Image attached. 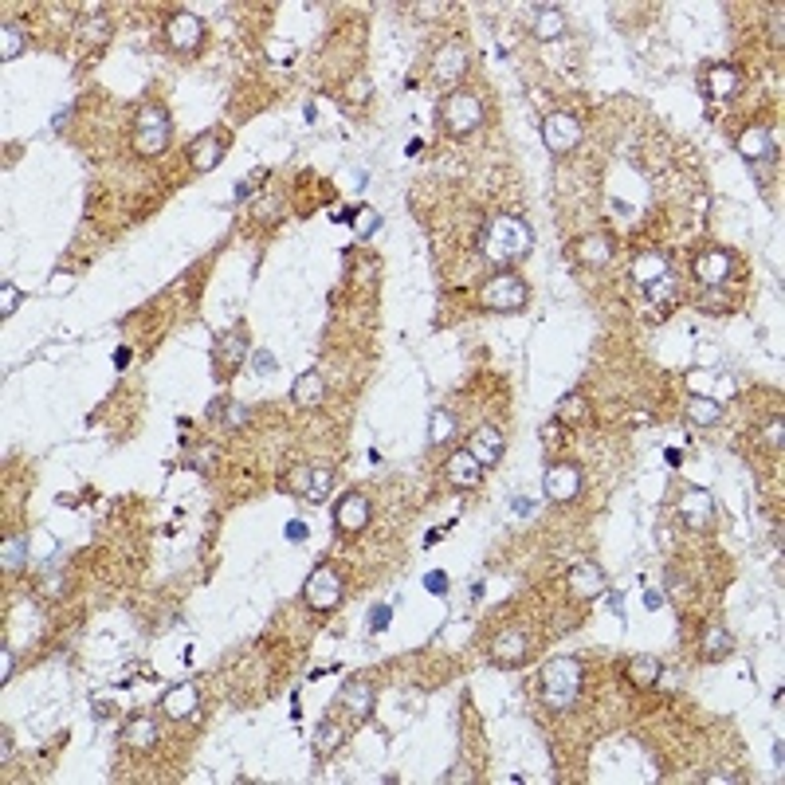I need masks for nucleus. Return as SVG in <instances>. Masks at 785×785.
I'll use <instances>...</instances> for the list:
<instances>
[{
	"label": "nucleus",
	"mask_w": 785,
	"mask_h": 785,
	"mask_svg": "<svg viewBox=\"0 0 785 785\" xmlns=\"http://www.w3.org/2000/svg\"><path fill=\"white\" fill-rule=\"evenodd\" d=\"M534 236H530V224L522 221V216H495L491 224L483 228L480 236V252L487 255L491 263H514L522 260L526 252H530Z\"/></svg>",
	"instance_id": "1"
},
{
	"label": "nucleus",
	"mask_w": 785,
	"mask_h": 785,
	"mask_svg": "<svg viewBox=\"0 0 785 785\" xmlns=\"http://www.w3.org/2000/svg\"><path fill=\"white\" fill-rule=\"evenodd\" d=\"M581 683H585L581 660H573V656H554L542 668V703L550 711H570L581 695Z\"/></svg>",
	"instance_id": "2"
},
{
	"label": "nucleus",
	"mask_w": 785,
	"mask_h": 785,
	"mask_svg": "<svg viewBox=\"0 0 785 785\" xmlns=\"http://www.w3.org/2000/svg\"><path fill=\"white\" fill-rule=\"evenodd\" d=\"M169 138H173V122H169V111L165 106H142L134 114V154L142 157H157L169 150Z\"/></svg>",
	"instance_id": "3"
},
{
	"label": "nucleus",
	"mask_w": 785,
	"mask_h": 785,
	"mask_svg": "<svg viewBox=\"0 0 785 785\" xmlns=\"http://www.w3.org/2000/svg\"><path fill=\"white\" fill-rule=\"evenodd\" d=\"M440 122H444V130L455 134V138L480 130V126H483V103H480V98H475L472 91H452V95H444V103H440Z\"/></svg>",
	"instance_id": "4"
},
{
	"label": "nucleus",
	"mask_w": 785,
	"mask_h": 785,
	"mask_svg": "<svg viewBox=\"0 0 785 785\" xmlns=\"http://www.w3.org/2000/svg\"><path fill=\"white\" fill-rule=\"evenodd\" d=\"M342 593H346V585H342V573H338L334 565H318L303 585V601L311 605L314 613L338 609V605H342Z\"/></svg>",
	"instance_id": "5"
},
{
	"label": "nucleus",
	"mask_w": 785,
	"mask_h": 785,
	"mask_svg": "<svg viewBox=\"0 0 785 785\" xmlns=\"http://www.w3.org/2000/svg\"><path fill=\"white\" fill-rule=\"evenodd\" d=\"M483 306L487 311H519V306H526V283L519 280V275H495V280H487L483 287Z\"/></svg>",
	"instance_id": "6"
},
{
	"label": "nucleus",
	"mask_w": 785,
	"mask_h": 785,
	"mask_svg": "<svg viewBox=\"0 0 785 785\" xmlns=\"http://www.w3.org/2000/svg\"><path fill=\"white\" fill-rule=\"evenodd\" d=\"M581 483H585V475L578 463H550L542 475V495L550 503H570L581 495Z\"/></svg>",
	"instance_id": "7"
},
{
	"label": "nucleus",
	"mask_w": 785,
	"mask_h": 785,
	"mask_svg": "<svg viewBox=\"0 0 785 785\" xmlns=\"http://www.w3.org/2000/svg\"><path fill=\"white\" fill-rule=\"evenodd\" d=\"M542 142H546V150L550 154H570L573 146L581 142V122L573 114H565V111L550 114L542 122Z\"/></svg>",
	"instance_id": "8"
},
{
	"label": "nucleus",
	"mask_w": 785,
	"mask_h": 785,
	"mask_svg": "<svg viewBox=\"0 0 785 785\" xmlns=\"http://www.w3.org/2000/svg\"><path fill=\"white\" fill-rule=\"evenodd\" d=\"M165 39H169V47H177V52H196L201 47V39H205V24H201V16H193V13H173L169 16V24H165Z\"/></svg>",
	"instance_id": "9"
},
{
	"label": "nucleus",
	"mask_w": 785,
	"mask_h": 785,
	"mask_svg": "<svg viewBox=\"0 0 785 785\" xmlns=\"http://www.w3.org/2000/svg\"><path fill=\"white\" fill-rule=\"evenodd\" d=\"M680 519L691 526V530H707L714 522V499L707 487H688L680 495Z\"/></svg>",
	"instance_id": "10"
},
{
	"label": "nucleus",
	"mask_w": 785,
	"mask_h": 785,
	"mask_svg": "<svg viewBox=\"0 0 785 785\" xmlns=\"http://www.w3.org/2000/svg\"><path fill=\"white\" fill-rule=\"evenodd\" d=\"M463 71H468V52H463L460 44H444L440 52L432 55V83H436V87L460 83Z\"/></svg>",
	"instance_id": "11"
},
{
	"label": "nucleus",
	"mask_w": 785,
	"mask_h": 785,
	"mask_svg": "<svg viewBox=\"0 0 785 785\" xmlns=\"http://www.w3.org/2000/svg\"><path fill=\"white\" fill-rule=\"evenodd\" d=\"M526 656H530V640L519 629H506L491 640V660L499 668H519V664H526Z\"/></svg>",
	"instance_id": "12"
},
{
	"label": "nucleus",
	"mask_w": 785,
	"mask_h": 785,
	"mask_svg": "<svg viewBox=\"0 0 785 785\" xmlns=\"http://www.w3.org/2000/svg\"><path fill=\"white\" fill-rule=\"evenodd\" d=\"M334 522H338V530H342V534L365 530V522H370V499H365L362 491L342 495L338 506H334Z\"/></svg>",
	"instance_id": "13"
},
{
	"label": "nucleus",
	"mask_w": 785,
	"mask_h": 785,
	"mask_svg": "<svg viewBox=\"0 0 785 785\" xmlns=\"http://www.w3.org/2000/svg\"><path fill=\"white\" fill-rule=\"evenodd\" d=\"M605 585H609V578H605V570L597 562H578L570 570V593L578 601H593L605 593Z\"/></svg>",
	"instance_id": "14"
},
{
	"label": "nucleus",
	"mask_w": 785,
	"mask_h": 785,
	"mask_svg": "<svg viewBox=\"0 0 785 785\" xmlns=\"http://www.w3.org/2000/svg\"><path fill=\"white\" fill-rule=\"evenodd\" d=\"M731 271H734V255L722 252V247H711V252H703L699 260H695V280L707 283V287L727 283Z\"/></svg>",
	"instance_id": "15"
},
{
	"label": "nucleus",
	"mask_w": 785,
	"mask_h": 785,
	"mask_svg": "<svg viewBox=\"0 0 785 785\" xmlns=\"http://www.w3.org/2000/svg\"><path fill=\"white\" fill-rule=\"evenodd\" d=\"M373 703H377V691H373L370 680H346L342 691H338V707H346L354 719L373 714Z\"/></svg>",
	"instance_id": "16"
},
{
	"label": "nucleus",
	"mask_w": 785,
	"mask_h": 785,
	"mask_svg": "<svg viewBox=\"0 0 785 785\" xmlns=\"http://www.w3.org/2000/svg\"><path fill=\"white\" fill-rule=\"evenodd\" d=\"M295 491L303 495L306 503H326L330 499V487H334V472L330 468H303V472H295Z\"/></svg>",
	"instance_id": "17"
},
{
	"label": "nucleus",
	"mask_w": 785,
	"mask_h": 785,
	"mask_svg": "<svg viewBox=\"0 0 785 785\" xmlns=\"http://www.w3.org/2000/svg\"><path fill=\"white\" fill-rule=\"evenodd\" d=\"M503 448H506V440H503V432L495 429V424H480V429L468 436V452L480 463H487V468L503 460Z\"/></svg>",
	"instance_id": "18"
},
{
	"label": "nucleus",
	"mask_w": 785,
	"mask_h": 785,
	"mask_svg": "<svg viewBox=\"0 0 785 785\" xmlns=\"http://www.w3.org/2000/svg\"><path fill=\"white\" fill-rule=\"evenodd\" d=\"M326 377L318 373V370H306V373H299L295 377V385H291V401L299 405V409H318V405L326 401Z\"/></svg>",
	"instance_id": "19"
},
{
	"label": "nucleus",
	"mask_w": 785,
	"mask_h": 785,
	"mask_svg": "<svg viewBox=\"0 0 785 785\" xmlns=\"http://www.w3.org/2000/svg\"><path fill=\"white\" fill-rule=\"evenodd\" d=\"M196 707H201V691H196V683H177V688L165 691V699H162L165 719H193Z\"/></svg>",
	"instance_id": "20"
},
{
	"label": "nucleus",
	"mask_w": 785,
	"mask_h": 785,
	"mask_svg": "<svg viewBox=\"0 0 785 785\" xmlns=\"http://www.w3.org/2000/svg\"><path fill=\"white\" fill-rule=\"evenodd\" d=\"M739 154L747 157V162H773L778 146H773V138H770L766 126H750V130L739 134Z\"/></svg>",
	"instance_id": "21"
},
{
	"label": "nucleus",
	"mask_w": 785,
	"mask_h": 785,
	"mask_svg": "<svg viewBox=\"0 0 785 785\" xmlns=\"http://www.w3.org/2000/svg\"><path fill=\"white\" fill-rule=\"evenodd\" d=\"M221 162H224V142L216 134H201L188 146V165H193L196 173H208V169H216Z\"/></svg>",
	"instance_id": "22"
},
{
	"label": "nucleus",
	"mask_w": 785,
	"mask_h": 785,
	"mask_svg": "<svg viewBox=\"0 0 785 785\" xmlns=\"http://www.w3.org/2000/svg\"><path fill=\"white\" fill-rule=\"evenodd\" d=\"M448 480H452L455 487H463V491H472V487H480V480H483V463L475 460L468 448L455 452L452 460H448Z\"/></svg>",
	"instance_id": "23"
},
{
	"label": "nucleus",
	"mask_w": 785,
	"mask_h": 785,
	"mask_svg": "<svg viewBox=\"0 0 785 785\" xmlns=\"http://www.w3.org/2000/svg\"><path fill=\"white\" fill-rule=\"evenodd\" d=\"M122 742L130 750H154L157 747V722L150 719V714H134V719L122 727Z\"/></svg>",
	"instance_id": "24"
},
{
	"label": "nucleus",
	"mask_w": 785,
	"mask_h": 785,
	"mask_svg": "<svg viewBox=\"0 0 785 785\" xmlns=\"http://www.w3.org/2000/svg\"><path fill=\"white\" fill-rule=\"evenodd\" d=\"M664 275H672V271H668V255H660V252H644V255H636V260H632V280L640 283V287L660 283Z\"/></svg>",
	"instance_id": "25"
},
{
	"label": "nucleus",
	"mask_w": 785,
	"mask_h": 785,
	"mask_svg": "<svg viewBox=\"0 0 785 785\" xmlns=\"http://www.w3.org/2000/svg\"><path fill=\"white\" fill-rule=\"evenodd\" d=\"M624 675H629L632 688H656L664 675V664L656 660V656H632L629 668H624Z\"/></svg>",
	"instance_id": "26"
},
{
	"label": "nucleus",
	"mask_w": 785,
	"mask_h": 785,
	"mask_svg": "<svg viewBox=\"0 0 785 785\" xmlns=\"http://www.w3.org/2000/svg\"><path fill=\"white\" fill-rule=\"evenodd\" d=\"M699 652H703V660H727V656L734 652V636L722 629V624H711L707 632H703V644H699Z\"/></svg>",
	"instance_id": "27"
},
{
	"label": "nucleus",
	"mask_w": 785,
	"mask_h": 785,
	"mask_svg": "<svg viewBox=\"0 0 785 785\" xmlns=\"http://www.w3.org/2000/svg\"><path fill=\"white\" fill-rule=\"evenodd\" d=\"M585 416H589V401H585L581 393H570L558 401V409H554V424H562V429H573V424H581Z\"/></svg>",
	"instance_id": "28"
},
{
	"label": "nucleus",
	"mask_w": 785,
	"mask_h": 785,
	"mask_svg": "<svg viewBox=\"0 0 785 785\" xmlns=\"http://www.w3.org/2000/svg\"><path fill=\"white\" fill-rule=\"evenodd\" d=\"M719 416H722V405L711 401V397H691L688 401V421L695 429H711V424H719Z\"/></svg>",
	"instance_id": "29"
},
{
	"label": "nucleus",
	"mask_w": 785,
	"mask_h": 785,
	"mask_svg": "<svg viewBox=\"0 0 785 785\" xmlns=\"http://www.w3.org/2000/svg\"><path fill=\"white\" fill-rule=\"evenodd\" d=\"M739 87H742V79L734 67H711L707 71V95L711 98H731Z\"/></svg>",
	"instance_id": "30"
},
{
	"label": "nucleus",
	"mask_w": 785,
	"mask_h": 785,
	"mask_svg": "<svg viewBox=\"0 0 785 785\" xmlns=\"http://www.w3.org/2000/svg\"><path fill=\"white\" fill-rule=\"evenodd\" d=\"M578 255H581V263H589V267H605L613 260V240L609 236H585Z\"/></svg>",
	"instance_id": "31"
},
{
	"label": "nucleus",
	"mask_w": 785,
	"mask_h": 785,
	"mask_svg": "<svg viewBox=\"0 0 785 785\" xmlns=\"http://www.w3.org/2000/svg\"><path fill=\"white\" fill-rule=\"evenodd\" d=\"M244 354H247V334L244 330H228L221 342H216V362H224V365H240Z\"/></svg>",
	"instance_id": "32"
},
{
	"label": "nucleus",
	"mask_w": 785,
	"mask_h": 785,
	"mask_svg": "<svg viewBox=\"0 0 785 785\" xmlns=\"http://www.w3.org/2000/svg\"><path fill=\"white\" fill-rule=\"evenodd\" d=\"M562 32H565L562 8H539V13H534V36L539 39H558Z\"/></svg>",
	"instance_id": "33"
},
{
	"label": "nucleus",
	"mask_w": 785,
	"mask_h": 785,
	"mask_svg": "<svg viewBox=\"0 0 785 785\" xmlns=\"http://www.w3.org/2000/svg\"><path fill=\"white\" fill-rule=\"evenodd\" d=\"M342 727H338L334 719H322L318 722V731H314V750H318V758H326V754H334L338 747H342Z\"/></svg>",
	"instance_id": "34"
},
{
	"label": "nucleus",
	"mask_w": 785,
	"mask_h": 785,
	"mask_svg": "<svg viewBox=\"0 0 785 785\" xmlns=\"http://www.w3.org/2000/svg\"><path fill=\"white\" fill-rule=\"evenodd\" d=\"M24 558H28V542L24 539H4V546H0V565H4V573L24 570Z\"/></svg>",
	"instance_id": "35"
},
{
	"label": "nucleus",
	"mask_w": 785,
	"mask_h": 785,
	"mask_svg": "<svg viewBox=\"0 0 785 785\" xmlns=\"http://www.w3.org/2000/svg\"><path fill=\"white\" fill-rule=\"evenodd\" d=\"M452 432H455V416L448 409H436L429 421V444H444Z\"/></svg>",
	"instance_id": "36"
},
{
	"label": "nucleus",
	"mask_w": 785,
	"mask_h": 785,
	"mask_svg": "<svg viewBox=\"0 0 785 785\" xmlns=\"http://www.w3.org/2000/svg\"><path fill=\"white\" fill-rule=\"evenodd\" d=\"M24 52V36L16 24H0V59H16Z\"/></svg>",
	"instance_id": "37"
},
{
	"label": "nucleus",
	"mask_w": 785,
	"mask_h": 785,
	"mask_svg": "<svg viewBox=\"0 0 785 785\" xmlns=\"http://www.w3.org/2000/svg\"><path fill=\"white\" fill-rule=\"evenodd\" d=\"M377 228H381V216H377L373 208H362V213H354V232H357V236H373Z\"/></svg>",
	"instance_id": "38"
},
{
	"label": "nucleus",
	"mask_w": 785,
	"mask_h": 785,
	"mask_svg": "<svg viewBox=\"0 0 785 785\" xmlns=\"http://www.w3.org/2000/svg\"><path fill=\"white\" fill-rule=\"evenodd\" d=\"M16 303H20V291L13 283H4V287H0V318H13Z\"/></svg>",
	"instance_id": "39"
},
{
	"label": "nucleus",
	"mask_w": 785,
	"mask_h": 785,
	"mask_svg": "<svg viewBox=\"0 0 785 785\" xmlns=\"http://www.w3.org/2000/svg\"><path fill=\"white\" fill-rule=\"evenodd\" d=\"M275 365H280V362H275V354H267V350L252 354V370L255 373H275Z\"/></svg>",
	"instance_id": "40"
},
{
	"label": "nucleus",
	"mask_w": 785,
	"mask_h": 785,
	"mask_svg": "<svg viewBox=\"0 0 785 785\" xmlns=\"http://www.w3.org/2000/svg\"><path fill=\"white\" fill-rule=\"evenodd\" d=\"M672 295H675V283H672V275H664L660 283H652V299H656V303H668Z\"/></svg>",
	"instance_id": "41"
},
{
	"label": "nucleus",
	"mask_w": 785,
	"mask_h": 785,
	"mask_svg": "<svg viewBox=\"0 0 785 785\" xmlns=\"http://www.w3.org/2000/svg\"><path fill=\"white\" fill-rule=\"evenodd\" d=\"M106 32H111V28H106V20H103V16H95V20H91V24H87V28H83V36H87V39H103Z\"/></svg>",
	"instance_id": "42"
},
{
	"label": "nucleus",
	"mask_w": 785,
	"mask_h": 785,
	"mask_svg": "<svg viewBox=\"0 0 785 785\" xmlns=\"http://www.w3.org/2000/svg\"><path fill=\"white\" fill-rule=\"evenodd\" d=\"M424 585H429V593H444L448 589V573H440V570H432L429 578H424Z\"/></svg>",
	"instance_id": "43"
},
{
	"label": "nucleus",
	"mask_w": 785,
	"mask_h": 785,
	"mask_svg": "<svg viewBox=\"0 0 785 785\" xmlns=\"http://www.w3.org/2000/svg\"><path fill=\"white\" fill-rule=\"evenodd\" d=\"M8 675H13V648H0V683H8Z\"/></svg>",
	"instance_id": "44"
},
{
	"label": "nucleus",
	"mask_w": 785,
	"mask_h": 785,
	"mask_svg": "<svg viewBox=\"0 0 785 785\" xmlns=\"http://www.w3.org/2000/svg\"><path fill=\"white\" fill-rule=\"evenodd\" d=\"M370 624H373V632H381L385 624H389V605H377V609H373V621H370Z\"/></svg>",
	"instance_id": "45"
},
{
	"label": "nucleus",
	"mask_w": 785,
	"mask_h": 785,
	"mask_svg": "<svg viewBox=\"0 0 785 785\" xmlns=\"http://www.w3.org/2000/svg\"><path fill=\"white\" fill-rule=\"evenodd\" d=\"M287 539H291V542H303V539H306V522H287Z\"/></svg>",
	"instance_id": "46"
},
{
	"label": "nucleus",
	"mask_w": 785,
	"mask_h": 785,
	"mask_svg": "<svg viewBox=\"0 0 785 785\" xmlns=\"http://www.w3.org/2000/svg\"><path fill=\"white\" fill-rule=\"evenodd\" d=\"M766 440L773 444V448H781V421H770V429H766Z\"/></svg>",
	"instance_id": "47"
},
{
	"label": "nucleus",
	"mask_w": 785,
	"mask_h": 785,
	"mask_svg": "<svg viewBox=\"0 0 785 785\" xmlns=\"http://www.w3.org/2000/svg\"><path fill=\"white\" fill-rule=\"evenodd\" d=\"M711 781H742V773H731V770H719V773H711Z\"/></svg>",
	"instance_id": "48"
},
{
	"label": "nucleus",
	"mask_w": 785,
	"mask_h": 785,
	"mask_svg": "<svg viewBox=\"0 0 785 785\" xmlns=\"http://www.w3.org/2000/svg\"><path fill=\"white\" fill-rule=\"evenodd\" d=\"M365 95H370V83H354L350 87V98H365Z\"/></svg>",
	"instance_id": "49"
},
{
	"label": "nucleus",
	"mask_w": 785,
	"mask_h": 785,
	"mask_svg": "<svg viewBox=\"0 0 785 785\" xmlns=\"http://www.w3.org/2000/svg\"><path fill=\"white\" fill-rule=\"evenodd\" d=\"M660 601H664L660 593H644V605H648V609H660Z\"/></svg>",
	"instance_id": "50"
},
{
	"label": "nucleus",
	"mask_w": 785,
	"mask_h": 785,
	"mask_svg": "<svg viewBox=\"0 0 785 785\" xmlns=\"http://www.w3.org/2000/svg\"><path fill=\"white\" fill-rule=\"evenodd\" d=\"M126 365H130V350L122 346V350H118V370H126Z\"/></svg>",
	"instance_id": "51"
}]
</instances>
